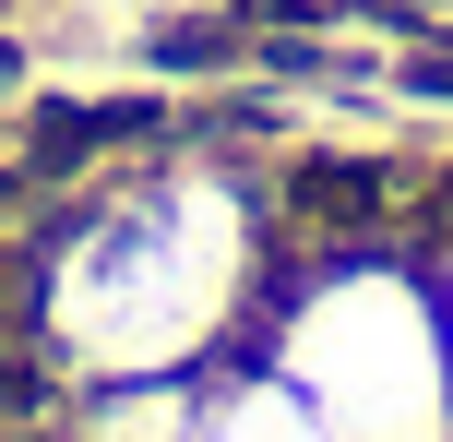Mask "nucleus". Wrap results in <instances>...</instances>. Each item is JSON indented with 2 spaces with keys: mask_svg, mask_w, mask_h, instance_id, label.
Returning <instances> with one entry per match:
<instances>
[{
  "mask_svg": "<svg viewBox=\"0 0 453 442\" xmlns=\"http://www.w3.org/2000/svg\"><path fill=\"white\" fill-rule=\"evenodd\" d=\"M263 287H274V204L226 167L108 180L36 263L48 347L84 359L96 383L203 371L239 323H263Z\"/></svg>",
  "mask_w": 453,
  "mask_h": 442,
  "instance_id": "f257e3e1",
  "label": "nucleus"
},
{
  "mask_svg": "<svg viewBox=\"0 0 453 442\" xmlns=\"http://www.w3.org/2000/svg\"><path fill=\"white\" fill-rule=\"evenodd\" d=\"M263 371L334 442H453V311L394 252H322L311 275L274 263Z\"/></svg>",
  "mask_w": 453,
  "mask_h": 442,
  "instance_id": "f03ea898",
  "label": "nucleus"
},
{
  "mask_svg": "<svg viewBox=\"0 0 453 442\" xmlns=\"http://www.w3.org/2000/svg\"><path fill=\"white\" fill-rule=\"evenodd\" d=\"M191 442H334V430L274 371H226V383H203V407H191Z\"/></svg>",
  "mask_w": 453,
  "mask_h": 442,
  "instance_id": "7ed1b4c3",
  "label": "nucleus"
},
{
  "mask_svg": "<svg viewBox=\"0 0 453 442\" xmlns=\"http://www.w3.org/2000/svg\"><path fill=\"white\" fill-rule=\"evenodd\" d=\"M441 311H453V287H441Z\"/></svg>",
  "mask_w": 453,
  "mask_h": 442,
  "instance_id": "20e7f679",
  "label": "nucleus"
}]
</instances>
